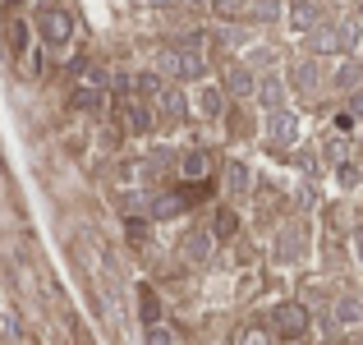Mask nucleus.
Returning <instances> with one entry per match:
<instances>
[{"label": "nucleus", "instance_id": "obj_1", "mask_svg": "<svg viewBox=\"0 0 363 345\" xmlns=\"http://www.w3.org/2000/svg\"><path fill=\"white\" fill-rule=\"evenodd\" d=\"M157 70L170 74V79H179V83H203L207 55H203V46H189V42L161 46V51H157Z\"/></svg>", "mask_w": 363, "mask_h": 345}, {"label": "nucleus", "instance_id": "obj_2", "mask_svg": "<svg viewBox=\"0 0 363 345\" xmlns=\"http://www.w3.org/2000/svg\"><path fill=\"white\" fill-rule=\"evenodd\" d=\"M37 33H42V42L51 51H65L74 42V14L65 5H42L37 9Z\"/></svg>", "mask_w": 363, "mask_h": 345}, {"label": "nucleus", "instance_id": "obj_3", "mask_svg": "<svg viewBox=\"0 0 363 345\" xmlns=\"http://www.w3.org/2000/svg\"><path fill=\"white\" fill-rule=\"evenodd\" d=\"M267 322H272V332H276L281 341H303V336H308V327H313L308 309H303V304H294V300H290V304H276Z\"/></svg>", "mask_w": 363, "mask_h": 345}, {"label": "nucleus", "instance_id": "obj_4", "mask_svg": "<svg viewBox=\"0 0 363 345\" xmlns=\"http://www.w3.org/2000/svg\"><path fill=\"white\" fill-rule=\"evenodd\" d=\"M262 138L272 143V148H290V143H299V115L294 111H267L262 120Z\"/></svg>", "mask_w": 363, "mask_h": 345}, {"label": "nucleus", "instance_id": "obj_5", "mask_svg": "<svg viewBox=\"0 0 363 345\" xmlns=\"http://www.w3.org/2000/svg\"><path fill=\"white\" fill-rule=\"evenodd\" d=\"M152 106H157V120L161 124H175V120H184V115H189V92L184 88H166V83H161V92H157Z\"/></svg>", "mask_w": 363, "mask_h": 345}, {"label": "nucleus", "instance_id": "obj_6", "mask_svg": "<svg viewBox=\"0 0 363 345\" xmlns=\"http://www.w3.org/2000/svg\"><path fill=\"white\" fill-rule=\"evenodd\" d=\"M212 248H216V235H212V230H189V235L179 239V258H184V263H194V267L212 263Z\"/></svg>", "mask_w": 363, "mask_h": 345}, {"label": "nucleus", "instance_id": "obj_7", "mask_svg": "<svg viewBox=\"0 0 363 345\" xmlns=\"http://www.w3.org/2000/svg\"><path fill=\"white\" fill-rule=\"evenodd\" d=\"M308 51L313 55H336V51H345V28H340V23H318L308 33Z\"/></svg>", "mask_w": 363, "mask_h": 345}, {"label": "nucleus", "instance_id": "obj_8", "mask_svg": "<svg viewBox=\"0 0 363 345\" xmlns=\"http://www.w3.org/2000/svg\"><path fill=\"white\" fill-rule=\"evenodd\" d=\"M257 102H262V111H281L285 106V97H290V83L281 79V74H262L257 79V92H253Z\"/></svg>", "mask_w": 363, "mask_h": 345}, {"label": "nucleus", "instance_id": "obj_9", "mask_svg": "<svg viewBox=\"0 0 363 345\" xmlns=\"http://www.w3.org/2000/svg\"><path fill=\"white\" fill-rule=\"evenodd\" d=\"M221 180H225V194H230L235 203H240V198H248V194H253V175H248V166H244V161H235V157L225 161Z\"/></svg>", "mask_w": 363, "mask_h": 345}, {"label": "nucleus", "instance_id": "obj_10", "mask_svg": "<svg viewBox=\"0 0 363 345\" xmlns=\"http://www.w3.org/2000/svg\"><path fill=\"white\" fill-rule=\"evenodd\" d=\"M285 18H290V28H294V33H313V28L322 23V9L313 5V0H290Z\"/></svg>", "mask_w": 363, "mask_h": 345}, {"label": "nucleus", "instance_id": "obj_11", "mask_svg": "<svg viewBox=\"0 0 363 345\" xmlns=\"http://www.w3.org/2000/svg\"><path fill=\"white\" fill-rule=\"evenodd\" d=\"M221 88H225V97H253V92H257V79H253V70H248V65H235V70H225Z\"/></svg>", "mask_w": 363, "mask_h": 345}, {"label": "nucleus", "instance_id": "obj_12", "mask_svg": "<svg viewBox=\"0 0 363 345\" xmlns=\"http://www.w3.org/2000/svg\"><path fill=\"white\" fill-rule=\"evenodd\" d=\"M331 88H340V92H354L363 88V60H354V55H345V60L331 70Z\"/></svg>", "mask_w": 363, "mask_h": 345}, {"label": "nucleus", "instance_id": "obj_13", "mask_svg": "<svg viewBox=\"0 0 363 345\" xmlns=\"http://www.w3.org/2000/svg\"><path fill=\"white\" fill-rule=\"evenodd\" d=\"M207 170H212V157H207L203 148H189L184 157H179V175H184L189 185H203V180H207Z\"/></svg>", "mask_w": 363, "mask_h": 345}, {"label": "nucleus", "instance_id": "obj_14", "mask_svg": "<svg viewBox=\"0 0 363 345\" xmlns=\"http://www.w3.org/2000/svg\"><path fill=\"white\" fill-rule=\"evenodd\" d=\"M194 106H198V115L216 120V115L225 111V88H221V83H203V88H198V97H194Z\"/></svg>", "mask_w": 363, "mask_h": 345}, {"label": "nucleus", "instance_id": "obj_15", "mask_svg": "<svg viewBox=\"0 0 363 345\" xmlns=\"http://www.w3.org/2000/svg\"><path fill=\"white\" fill-rule=\"evenodd\" d=\"M303 248H308V239H303V230H299V226H290L281 239H276V258H285V263L303 258Z\"/></svg>", "mask_w": 363, "mask_h": 345}, {"label": "nucleus", "instance_id": "obj_16", "mask_svg": "<svg viewBox=\"0 0 363 345\" xmlns=\"http://www.w3.org/2000/svg\"><path fill=\"white\" fill-rule=\"evenodd\" d=\"M235 345H276L272 322H244V327L235 332Z\"/></svg>", "mask_w": 363, "mask_h": 345}, {"label": "nucleus", "instance_id": "obj_17", "mask_svg": "<svg viewBox=\"0 0 363 345\" xmlns=\"http://www.w3.org/2000/svg\"><path fill=\"white\" fill-rule=\"evenodd\" d=\"M290 88L294 92H318V65H313V60H299L290 70Z\"/></svg>", "mask_w": 363, "mask_h": 345}, {"label": "nucleus", "instance_id": "obj_18", "mask_svg": "<svg viewBox=\"0 0 363 345\" xmlns=\"http://www.w3.org/2000/svg\"><path fill=\"white\" fill-rule=\"evenodd\" d=\"M207 230H212L216 239H235V230H240V217H235V207H216V212H212V226H207Z\"/></svg>", "mask_w": 363, "mask_h": 345}, {"label": "nucleus", "instance_id": "obj_19", "mask_svg": "<svg viewBox=\"0 0 363 345\" xmlns=\"http://www.w3.org/2000/svg\"><path fill=\"white\" fill-rule=\"evenodd\" d=\"M331 318H336V327H354V322H363V304L359 300H336Z\"/></svg>", "mask_w": 363, "mask_h": 345}, {"label": "nucleus", "instance_id": "obj_20", "mask_svg": "<svg viewBox=\"0 0 363 345\" xmlns=\"http://www.w3.org/2000/svg\"><path fill=\"white\" fill-rule=\"evenodd\" d=\"M138 309H143V322H161V304H157V295H152V285L138 290Z\"/></svg>", "mask_w": 363, "mask_h": 345}, {"label": "nucleus", "instance_id": "obj_21", "mask_svg": "<svg viewBox=\"0 0 363 345\" xmlns=\"http://www.w3.org/2000/svg\"><path fill=\"white\" fill-rule=\"evenodd\" d=\"M207 5H212L221 18H240L244 9H248V0H207Z\"/></svg>", "mask_w": 363, "mask_h": 345}, {"label": "nucleus", "instance_id": "obj_22", "mask_svg": "<svg viewBox=\"0 0 363 345\" xmlns=\"http://www.w3.org/2000/svg\"><path fill=\"white\" fill-rule=\"evenodd\" d=\"M147 345H175V332L166 322H147Z\"/></svg>", "mask_w": 363, "mask_h": 345}, {"label": "nucleus", "instance_id": "obj_23", "mask_svg": "<svg viewBox=\"0 0 363 345\" xmlns=\"http://www.w3.org/2000/svg\"><path fill=\"white\" fill-rule=\"evenodd\" d=\"M294 170H299L303 180H313L318 175V157H313V152H294Z\"/></svg>", "mask_w": 363, "mask_h": 345}, {"label": "nucleus", "instance_id": "obj_24", "mask_svg": "<svg viewBox=\"0 0 363 345\" xmlns=\"http://www.w3.org/2000/svg\"><path fill=\"white\" fill-rule=\"evenodd\" d=\"M336 175H340V185H345V189H354V185H359V166H350V161H340Z\"/></svg>", "mask_w": 363, "mask_h": 345}, {"label": "nucleus", "instance_id": "obj_25", "mask_svg": "<svg viewBox=\"0 0 363 345\" xmlns=\"http://www.w3.org/2000/svg\"><path fill=\"white\" fill-rule=\"evenodd\" d=\"M350 111H354V115H363V88H354V92H350Z\"/></svg>", "mask_w": 363, "mask_h": 345}, {"label": "nucleus", "instance_id": "obj_26", "mask_svg": "<svg viewBox=\"0 0 363 345\" xmlns=\"http://www.w3.org/2000/svg\"><path fill=\"white\" fill-rule=\"evenodd\" d=\"M285 345H299V341H285Z\"/></svg>", "mask_w": 363, "mask_h": 345}]
</instances>
